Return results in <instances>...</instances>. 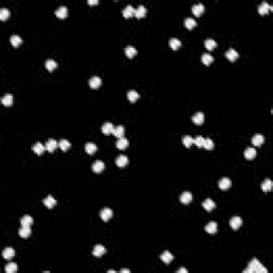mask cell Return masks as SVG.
Listing matches in <instances>:
<instances>
[{
  "mask_svg": "<svg viewBox=\"0 0 273 273\" xmlns=\"http://www.w3.org/2000/svg\"><path fill=\"white\" fill-rule=\"evenodd\" d=\"M205 231L208 234H216L218 231V224L216 222H209L206 226H205Z\"/></svg>",
  "mask_w": 273,
  "mask_h": 273,
  "instance_id": "cell-12",
  "label": "cell"
},
{
  "mask_svg": "<svg viewBox=\"0 0 273 273\" xmlns=\"http://www.w3.org/2000/svg\"><path fill=\"white\" fill-rule=\"evenodd\" d=\"M108 273H115L114 270H108Z\"/></svg>",
  "mask_w": 273,
  "mask_h": 273,
  "instance_id": "cell-51",
  "label": "cell"
},
{
  "mask_svg": "<svg viewBox=\"0 0 273 273\" xmlns=\"http://www.w3.org/2000/svg\"><path fill=\"white\" fill-rule=\"evenodd\" d=\"M45 149H46L45 145H43L41 142H37V143H35L34 145L32 146V151L34 152L37 155H42V154L44 153Z\"/></svg>",
  "mask_w": 273,
  "mask_h": 273,
  "instance_id": "cell-19",
  "label": "cell"
},
{
  "mask_svg": "<svg viewBox=\"0 0 273 273\" xmlns=\"http://www.w3.org/2000/svg\"><path fill=\"white\" fill-rule=\"evenodd\" d=\"M43 203H44V205L47 208H52V207H55V205L57 204V200H55L51 195H48L47 197L44 199Z\"/></svg>",
  "mask_w": 273,
  "mask_h": 273,
  "instance_id": "cell-20",
  "label": "cell"
},
{
  "mask_svg": "<svg viewBox=\"0 0 273 273\" xmlns=\"http://www.w3.org/2000/svg\"><path fill=\"white\" fill-rule=\"evenodd\" d=\"M251 270V273H267L268 270L260 264V262L257 258H254L250 262V264L248 266Z\"/></svg>",
  "mask_w": 273,
  "mask_h": 273,
  "instance_id": "cell-1",
  "label": "cell"
},
{
  "mask_svg": "<svg viewBox=\"0 0 273 273\" xmlns=\"http://www.w3.org/2000/svg\"><path fill=\"white\" fill-rule=\"evenodd\" d=\"M113 129H114V126H113L112 123H105V124L101 126V131L105 134H111L113 132Z\"/></svg>",
  "mask_w": 273,
  "mask_h": 273,
  "instance_id": "cell-15",
  "label": "cell"
},
{
  "mask_svg": "<svg viewBox=\"0 0 273 273\" xmlns=\"http://www.w3.org/2000/svg\"><path fill=\"white\" fill-rule=\"evenodd\" d=\"M105 253H106V248L101 244L95 245L93 251H92V254H93V256H95V257H101Z\"/></svg>",
  "mask_w": 273,
  "mask_h": 273,
  "instance_id": "cell-2",
  "label": "cell"
},
{
  "mask_svg": "<svg viewBox=\"0 0 273 273\" xmlns=\"http://www.w3.org/2000/svg\"><path fill=\"white\" fill-rule=\"evenodd\" d=\"M270 10H272V7L270 6L268 2H262V3L259 4V7H258V12H259V14H262V15H265V14H267L268 12L270 11Z\"/></svg>",
  "mask_w": 273,
  "mask_h": 273,
  "instance_id": "cell-8",
  "label": "cell"
},
{
  "mask_svg": "<svg viewBox=\"0 0 273 273\" xmlns=\"http://www.w3.org/2000/svg\"><path fill=\"white\" fill-rule=\"evenodd\" d=\"M129 145V142L126 138L122 137V138H118L117 142V147L118 149H125L126 147Z\"/></svg>",
  "mask_w": 273,
  "mask_h": 273,
  "instance_id": "cell-21",
  "label": "cell"
},
{
  "mask_svg": "<svg viewBox=\"0 0 273 273\" xmlns=\"http://www.w3.org/2000/svg\"><path fill=\"white\" fill-rule=\"evenodd\" d=\"M115 163H117V166H120V168H123V166H125L128 163V158H127L126 156H124V155L118 156L117 158V160H115Z\"/></svg>",
  "mask_w": 273,
  "mask_h": 273,
  "instance_id": "cell-32",
  "label": "cell"
},
{
  "mask_svg": "<svg viewBox=\"0 0 273 273\" xmlns=\"http://www.w3.org/2000/svg\"><path fill=\"white\" fill-rule=\"evenodd\" d=\"M127 97H128V99H129V101L134 103V101H137L138 98L140 97V95H139V93H138L137 91L130 90V91H128V93H127Z\"/></svg>",
  "mask_w": 273,
  "mask_h": 273,
  "instance_id": "cell-33",
  "label": "cell"
},
{
  "mask_svg": "<svg viewBox=\"0 0 273 273\" xmlns=\"http://www.w3.org/2000/svg\"><path fill=\"white\" fill-rule=\"evenodd\" d=\"M145 15H146V8L144 6H142V4H140L137 8L136 12H134V16H136L137 18H143L145 17Z\"/></svg>",
  "mask_w": 273,
  "mask_h": 273,
  "instance_id": "cell-11",
  "label": "cell"
},
{
  "mask_svg": "<svg viewBox=\"0 0 273 273\" xmlns=\"http://www.w3.org/2000/svg\"><path fill=\"white\" fill-rule=\"evenodd\" d=\"M205 47H206L208 50L214 49V48L217 47V43H216V41L212 40V38H208V40H206V41H205Z\"/></svg>",
  "mask_w": 273,
  "mask_h": 273,
  "instance_id": "cell-41",
  "label": "cell"
},
{
  "mask_svg": "<svg viewBox=\"0 0 273 273\" xmlns=\"http://www.w3.org/2000/svg\"><path fill=\"white\" fill-rule=\"evenodd\" d=\"M185 26L187 29H193L196 26V21H195V19H193L191 17H188L185 19Z\"/></svg>",
  "mask_w": 273,
  "mask_h": 273,
  "instance_id": "cell-39",
  "label": "cell"
},
{
  "mask_svg": "<svg viewBox=\"0 0 273 273\" xmlns=\"http://www.w3.org/2000/svg\"><path fill=\"white\" fill-rule=\"evenodd\" d=\"M20 224H21V226H28V227H30V226L33 224L32 217L24 216L23 218H21V220H20Z\"/></svg>",
  "mask_w": 273,
  "mask_h": 273,
  "instance_id": "cell-28",
  "label": "cell"
},
{
  "mask_svg": "<svg viewBox=\"0 0 273 273\" xmlns=\"http://www.w3.org/2000/svg\"><path fill=\"white\" fill-rule=\"evenodd\" d=\"M14 255H15V251L13 250L12 248H7L3 250V252H2V256H3L4 259H12V258L14 257Z\"/></svg>",
  "mask_w": 273,
  "mask_h": 273,
  "instance_id": "cell-17",
  "label": "cell"
},
{
  "mask_svg": "<svg viewBox=\"0 0 273 273\" xmlns=\"http://www.w3.org/2000/svg\"><path fill=\"white\" fill-rule=\"evenodd\" d=\"M134 12H136V10L134 9V7L128 4V6L125 7V9L123 10V16H124L125 18H130L131 16L134 15Z\"/></svg>",
  "mask_w": 273,
  "mask_h": 273,
  "instance_id": "cell-7",
  "label": "cell"
},
{
  "mask_svg": "<svg viewBox=\"0 0 273 273\" xmlns=\"http://www.w3.org/2000/svg\"><path fill=\"white\" fill-rule=\"evenodd\" d=\"M99 216H100V218H101V220H103V221H108V220H110L111 218H112L113 211L110 208H103L100 211Z\"/></svg>",
  "mask_w": 273,
  "mask_h": 273,
  "instance_id": "cell-3",
  "label": "cell"
},
{
  "mask_svg": "<svg viewBox=\"0 0 273 273\" xmlns=\"http://www.w3.org/2000/svg\"><path fill=\"white\" fill-rule=\"evenodd\" d=\"M55 15H57V17L64 19L67 16V8L64 6L59 7V8L57 9V11H55Z\"/></svg>",
  "mask_w": 273,
  "mask_h": 273,
  "instance_id": "cell-13",
  "label": "cell"
},
{
  "mask_svg": "<svg viewBox=\"0 0 273 273\" xmlns=\"http://www.w3.org/2000/svg\"><path fill=\"white\" fill-rule=\"evenodd\" d=\"M125 55H126L127 58L131 59V58H134L137 55V49L134 47H132V46H127L125 48Z\"/></svg>",
  "mask_w": 273,
  "mask_h": 273,
  "instance_id": "cell-31",
  "label": "cell"
},
{
  "mask_svg": "<svg viewBox=\"0 0 273 273\" xmlns=\"http://www.w3.org/2000/svg\"><path fill=\"white\" fill-rule=\"evenodd\" d=\"M231 179L227 177H223L220 179L219 182V188L221 190H227L231 188Z\"/></svg>",
  "mask_w": 273,
  "mask_h": 273,
  "instance_id": "cell-4",
  "label": "cell"
},
{
  "mask_svg": "<svg viewBox=\"0 0 273 273\" xmlns=\"http://www.w3.org/2000/svg\"><path fill=\"white\" fill-rule=\"evenodd\" d=\"M1 103L2 105L6 106V107H10V106H12V103H13V96H12L11 94H7V95H4L3 97H2Z\"/></svg>",
  "mask_w": 273,
  "mask_h": 273,
  "instance_id": "cell-29",
  "label": "cell"
},
{
  "mask_svg": "<svg viewBox=\"0 0 273 273\" xmlns=\"http://www.w3.org/2000/svg\"><path fill=\"white\" fill-rule=\"evenodd\" d=\"M121 272H122V273H126V272L129 273V272H130V270H129V269H122V270H121Z\"/></svg>",
  "mask_w": 273,
  "mask_h": 273,
  "instance_id": "cell-50",
  "label": "cell"
},
{
  "mask_svg": "<svg viewBox=\"0 0 273 273\" xmlns=\"http://www.w3.org/2000/svg\"><path fill=\"white\" fill-rule=\"evenodd\" d=\"M4 269H6L7 273H14L18 270V267H17V265L14 264V262H9V264L6 266Z\"/></svg>",
  "mask_w": 273,
  "mask_h": 273,
  "instance_id": "cell-38",
  "label": "cell"
},
{
  "mask_svg": "<svg viewBox=\"0 0 273 273\" xmlns=\"http://www.w3.org/2000/svg\"><path fill=\"white\" fill-rule=\"evenodd\" d=\"M242 225V219L240 217H233L231 219V226L233 229H238Z\"/></svg>",
  "mask_w": 273,
  "mask_h": 273,
  "instance_id": "cell-9",
  "label": "cell"
},
{
  "mask_svg": "<svg viewBox=\"0 0 273 273\" xmlns=\"http://www.w3.org/2000/svg\"><path fill=\"white\" fill-rule=\"evenodd\" d=\"M18 234L21 238H28L31 235V228L28 226H21V228H19Z\"/></svg>",
  "mask_w": 273,
  "mask_h": 273,
  "instance_id": "cell-24",
  "label": "cell"
},
{
  "mask_svg": "<svg viewBox=\"0 0 273 273\" xmlns=\"http://www.w3.org/2000/svg\"><path fill=\"white\" fill-rule=\"evenodd\" d=\"M204 6H203L202 3H196L194 4V6L192 7V13L194 14L195 16H200L203 14V12H204Z\"/></svg>",
  "mask_w": 273,
  "mask_h": 273,
  "instance_id": "cell-16",
  "label": "cell"
},
{
  "mask_svg": "<svg viewBox=\"0 0 273 273\" xmlns=\"http://www.w3.org/2000/svg\"><path fill=\"white\" fill-rule=\"evenodd\" d=\"M204 142H205V138H203L202 136H199V137L195 138V139H193V143H194L197 147H203Z\"/></svg>",
  "mask_w": 273,
  "mask_h": 273,
  "instance_id": "cell-46",
  "label": "cell"
},
{
  "mask_svg": "<svg viewBox=\"0 0 273 273\" xmlns=\"http://www.w3.org/2000/svg\"><path fill=\"white\" fill-rule=\"evenodd\" d=\"M256 149L253 148V147H248V148L244 151V157L248 160H251V159H254L256 157Z\"/></svg>",
  "mask_w": 273,
  "mask_h": 273,
  "instance_id": "cell-22",
  "label": "cell"
},
{
  "mask_svg": "<svg viewBox=\"0 0 273 273\" xmlns=\"http://www.w3.org/2000/svg\"><path fill=\"white\" fill-rule=\"evenodd\" d=\"M202 62L205 65H209L214 62V58H212V55L209 54H204L202 55Z\"/></svg>",
  "mask_w": 273,
  "mask_h": 273,
  "instance_id": "cell-40",
  "label": "cell"
},
{
  "mask_svg": "<svg viewBox=\"0 0 273 273\" xmlns=\"http://www.w3.org/2000/svg\"><path fill=\"white\" fill-rule=\"evenodd\" d=\"M92 170H93L94 173L103 172V171L105 170V163H103V161H100V160L95 161V162L93 163V165H92Z\"/></svg>",
  "mask_w": 273,
  "mask_h": 273,
  "instance_id": "cell-5",
  "label": "cell"
},
{
  "mask_svg": "<svg viewBox=\"0 0 273 273\" xmlns=\"http://www.w3.org/2000/svg\"><path fill=\"white\" fill-rule=\"evenodd\" d=\"M84 148H86V152L89 154V155H93V154L97 151V146H96V144H94V143H86V146H84Z\"/></svg>",
  "mask_w": 273,
  "mask_h": 273,
  "instance_id": "cell-37",
  "label": "cell"
},
{
  "mask_svg": "<svg viewBox=\"0 0 273 273\" xmlns=\"http://www.w3.org/2000/svg\"><path fill=\"white\" fill-rule=\"evenodd\" d=\"M192 121L194 124L196 125H202L204 123V114L202 112H197L195 113L194 115L192 117Z\"/></svg>",
  "mask_w": 273,
  "mask_h": 273,
  "instance_id": "cell-23",
  "label": "cell"
},
{
  "mask_svg": "<svg viewBox=\"0 0 273 273\" xmlns=\"http://www.w3.org/2000/svg\"><path fill=\"white\" fill-rule=\"evenodd\" d=\"M272 189V182L270 179H266L264 183H262V190L265 192H268Z\"/></svg>",
  "mask_w": 273,
  "mask_h": 273,
  "instance_id": "cell-42",
  "label": "cell"
},
{
  "mask_svg": "<svg viewBox=\"0 0 273 273\" xmlns=\"http://www.w3.org/2000/svg\"><path fill=\"white\" fill-rule=\"evenodd\" d=\"M160 258H161V260H162L163 262H165V264H169V262H171L173 260L174 256L171 254L169 251H164L162 254H161Z\"/></svg>",
  "mask_w": 273,
  "mask_h": 273,
  "instance_id": "cell-26",
  "label": "cell"
},
{
  "mask_svg": "<svg viewBox=\"0 0 273 273\" xmlns=\"http://www.w3.org/2000/svg\"><path fill=\"white\" fill-rule=\"evenodd\" d=\"M178 273H188V270L185 269V268H179V269L177 270Z\"/></svg>",
  "mask_w": 273,
  "mask_h": 273,
  "instance_id": "cell-48",
  "label": "cell"
},
{
  "mask_svg": "<svg viewBox=\"0 0 273 273\" xmlns=\"http://www.w3.org/2000/svg\"><path fill=\"white\" fill-rule=\"evenodd\" d=\"M183 143L186 147H190L193 144V138L190 136H185L183 138Z\"/></svg>",
  "mask_w": 273,
  "mask_h": 273,
  "instance_id": "cell-45",
  "label": "cell"
},
{
  "mask_svg": "<svg viewBox=\"0 0 273 273\" xmlns=\"http://www.w3.org/2000/svg\"><path fill=\"white\" fill-rule=\"evenodd\" d=\"M45 66H46V68H47L49 72H52L54 69L57 68L58 64H57V62H55V60L48 59L47 61H46V63H45Z\"/></svg>",
  "mask_w": 273,
  "mask_h": 273,
  "instance_id": "cell-36",
  "label": "cell"
},
{
  "mask_svg": "<svg viewBox=\"0 0 273 273\" xmlns=\"http://www.w3.org/2000/svg\"><path fill=\"white\" fill-rule=\"evenodd\" d=\"M124 134H125V129H124V126H122V125H120V126H117V127H114L113 132H112L113 136L117 137V138H122L123 136H124Z\"/></svg>",
  "mask_w": 273,
  "mask_h": 273,
  "instance_id": "cell-30",
  "label": "cell"
},
{
  "mask_svg": "<svg viewBox=\"0 0 273 273\" xmlns=\"http://www.w3.org/2000/svg\"><path fill=\"white\" fill-rule=\"evenodd\" d=\"M10 42H11V44L13 45L14 47H18V46L21 44L23 40H21V37H19V35L14 34V35H12L11 38H10Z\"/></svg>",
  "mask_w": 273,
  "mask_h": 273,
  "instance_id": "cell-35",
  "label": "cell"
},
{
  "mask_svg": "<svg viewBox=\"0 0 273 273\" xmlns=\"http://www.w3.org/2000/svg\"><path fill=\"white\" fill-rule=\"evenodd\" d=\"M169 45H170V47L172 48V49L177 50L178 48L182 46V42H180L178 38L173 37V38H171V40H170V42H169Z\"/></svg>",
  "mask_w": 273,
  "mask_h": 273,
  "instance_id": "cell-34",
  "label": "cell"
},
{
  "mask_svg": "<svg viewBox=\"0 0 273 273\" xmlns=\"http://www.w3.org/2000/svg\"><path fill=\"white\" fill-rule=\"evenodd\" d=\"M88 3L89 4H97L98 1H97V0H89Z\"/></svg>",
  "mask_w": 273,
  "mask_h": 273,
  "instance_id": "cell-49",
  "label": "cell"
},
{
  "mask_svg": "<svg viewBox=\"0 0 273 273\" xmlns=\"http://www.w3.org/2000/svg\"><path fill=\"white\" fill-rule=\"evenodd\" d=\"M57 146H58V143H57V141H55V139H49L47 141V143L45 144L46 149H47L49 153H52V152L57 148Z\"/></svg>",
  "mask_w": 273,
  "mask_h": 273,
  "instance_id": "cell-14",
  "label": "cell"
},
{
  "mask_svg": "<svg viewBox=\"0 0 273 273\" xmlns=\"http://www.w3.org/2000/svg\"><path fill=\"white\" fill-rule=\"evenodd\" d=\"M214 141H212L211 139H205V142H204V145H203V147H205L206 149H208V151H211L212 148H214Z\"/></svg>",
  "mask_w": 273,
  "mask_h": 273,
  "instance_id": "cell-47",
  "label": "cell"
},
{
  "mask_svg": "<svg viewBox=\"0 0 273 273\" xmlns=\"http://www.w3.org/2000/svg\"><path fill=\"white\" fill-rule=\"evenodd\" d=\"M10 15H11V13H10L8 9L2 8L0 10V19H1V20H7V19L10 17Z\"/></svg>",
  "mask_w": 273,
  "mask_h": 273,
  "instance_id": "cell-43",
  "label": "cell"
},
{
  "mask_svg": "<svg viewBox=\"0 0 273 273\" xmlns=\"http://www.w3.org/2000/svg\"><path fill=\"white\" fill-rule=\"evenodd\" d=\"M203 207H204L207 211H211V210L216 207V204H214V202L212 200L207 199V200H205L204 202H203Z\"/></svg>",
  "mask_w": 273,
  "mask_h": 273,
  "instance_id": "cell-27",
  "label": "cell"
},
{
  "mask_svg": "<svg viewBox=\"0 0 273 273\" xmlns=\"http://www.w3.org/2000/svg\"><path fill=\"white\" fill-rule=\"evenodd\" d=\"M192 200V194L191 192H183L182 195H180V202L183 203V204H189L190 202Z\"/></svg>",
  "mask_w": 273,
  "mask_h": 273,
  "instance_id": "cell-25",
  "label": "cell"
},
{
  "mask_svg": "<svg viewBox=\"0 0 273 273\" xmlns=\"http://www.w3.org/2000/svg\"><path fill=\"white\" fill-rule=\"evenodd\" d=\"M264 142H265V138L260 134H255V136L252 138V143L254 144L255 146H260Z\"/></svg>",
  "mask_w": 273,
  "mask_h": 273,
  "instance_id": "cell-18",
  "label": "cell"
},
{
  "mask_svg": "<svg viewBox=\"0 0 273 273\" xmlns=\"http://www.w3.org/2000/svg\"><path fill=\"white\" fill-rule=\"evenodd\" d=\"M59 146H60V148H61L63 152H66L67 149L71 147V142L67 141V140H65V139H63V140H61V141H60Z\"/></svg>",
  "mask_w": 273,
  "mask_h": 273,
  "instance_id": "cell-44",
  "label": "cell"
},
{
  "mask_svg": "<svg viewBox=\"0 0 273 273\" xmlns=\"http://www.w3.org/2000/svg\"><path fill=\"white\" fill-rule=\"evenodd\" d=\"M225 57L227 58L229 61L234 62V61H236V60L238 59L239 54L236 51L235 49H234V48H231V49H228L227 51L225 52Z\"/></svg>",
  "mask_w": 273,
  "mask_h": 273,
  "instance_id": "cell-6",
  "label": "cell"
},
{
  "mask_svg": "<svg viewBox=\"0 0 273 273\" xmlns=\"http://www.w3.org/2000/svg\"><path fill=\"white\" fill-rule=\"evenodd\" d=\"M89 84H90L91 89H98L100 86V84H101V80H100V78L98 76H93L90 79Z\"/></svg>",
  "mask_w": 273,
  "mask_h": 273,
  "instance_id": "cell-10",
  "label": "cell"
}]
</instances>
